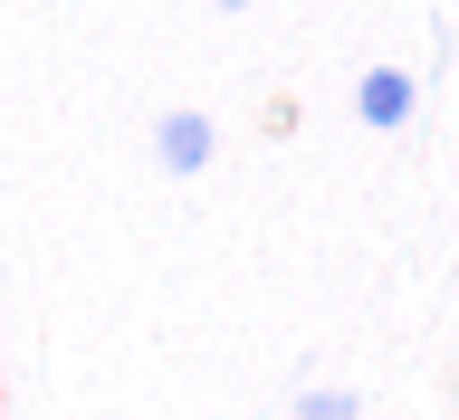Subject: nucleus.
<instances>
[{"instance_id":"obj_3","label":"nucleus","mask_w":459,"mask_h":420,"mask_svg":"<svg viewBox=\"0 0 459 420\" xmlns=\"http://www.w3.org/2000/svg\"><path fill=\"white\" fill-rule=\"evenodd\" d=\"M297 420H364V401H354V392H307Z\"/></svg>"},{"instance_id":"obj_2","label":"nucleus","mask_w":459,"mask_h":420,"mask_svg":"<svg viewBox=\"0 0 459 420\" xmlns=\"http://www.w3.org/2000/svg\"><path fill=\"white\" fill-rule=\"evenodd\" d=\"M211 143H221V134H211V115H201V106H172L163 124H153V163H163V172H201V163H211Z\"/></svg>"},{"instance_id":"obj_1","label":"nucleus","mask_w":459,"mask_h":420,"mask_svg":"<svg viewBox=\"0 0 459 420\" xmlns=\"http://www.w3.org/2000/svg\"><path fill=\"white\" fill-rule=\"evenodd\" d=\"M411 106H421L411 67H364V86H354V115H364L373 134H402V124H411Z\"/></svg>"},{"instance_id":"obj_4","label":"nucleus","mask_w":459,"mask_h":420,"mask_svg":"<svg viewBox=\"0 0 459 420\" xmlns=\"http://www.w3.org/2000/svg\"><path fill=\"white\" fill-rule=\"evenodd\" d=\"M221 10H249V0H221Z\"/></svg>"}]
</instances>
